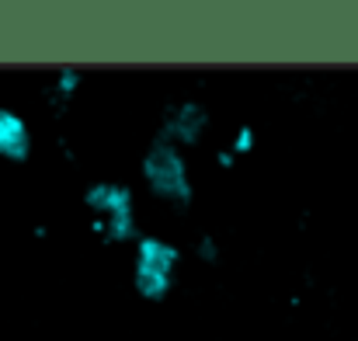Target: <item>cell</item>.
Masks as SVG:
<instances>
[{
    "instance_id": "4",
    "label": "cell",
    "mask_w": 358,
    "mask_h": 341,
    "mask_svg": "<svg viewBox=\"0 0 358 341\" xmlns=\"http://www.w3.org/2000/svg\"><path fill=\"white\" fill-rule=\"evenodd\" d=\"M209 122H213V115H209L206 105H199V102H192V98H181V102L167 105V112L160 115V132H157V139L174 143L178 150H192V146H199V143L206 139Z\"/></svg>"
},
{
    "instance_id": "10",
    "label": "cell",
    "mask_w": 358,
    "mask_h": 341,
    "mask_svg": "<svg viewBox=\"0 0 358 341\" xmlns=\"http://www.w3.org/2000/svg\"><path fill=\"white\" fill-rule=\"evenodd\" d=\"M31 237H38V240H45V237H49V227H45V223H38V227H31Z\"/></svg>"
},
{
    "instance_id": "3",
    "label": "cell",
    "mask_w": 358,
    "mask_h": 341,
    "mask_svg": "<svg viewBox=\"0 0 358 341\" xmlns=\"http://www.w3.org/2000/svg\"><path fill=\"white\" fill-rule=\"evenodd\" d=\"M132 258V286L146 303H164L174 286H178V268H181V247L171 244L167 237L143 233L136 244Z\"/></svg>"
},
{
    "instance_id": "1",
    "label": "cell",
    "mask_w": 358,
    "mask_h": 341,
    "mask_svg": "<svg viewBox=\"0 0 358 341\" xmlns=\"http://www.w3.org/2000/svg\"><path fill=\"white\" fill-rule=\"evenodd\" d=\"M84 206L91 213L87 233L101 244H136L143 237L139 227V209H136V192L125 181H91L84 188Z\"/></svg>"
},
{
    "instance_id": "9",
    "label": "cell",
    "mask_w": 358,
    "mask_h": 341,
    "mask_svg": "<svg viewBox=\"0 0 358 341\" xmlns=\"http://www.w3.org/2000/svg\"><path fill=\"white\" fill-rule=\"evenodd\" d=\"M237 164H240V157H234V150H227V146L216 150V167H220V171H234Z\"/></svg>"
},
{
    "instance_id": "6",
    "label": "cell",
    "mask_w": 358,
    "mask_h": 341,
    "mask_svg": "<svg viewBox=\"0 0 358 341\" xmlns=\"http://www.w3.org/2000/svg\"><path fill=\"white\" fill-rule=\"evenodd\" d=\"M84 88H87V74L77 70V67H63V70L52 77V84L45 88V102H49L52 112L59 115L84 95Z\"/></svg>"
},
{
    "instance_id": "5",
    "label": "cell",
    "mask_w": 358,
    "mask_h": 341,
    "mask_svg": "<svg viewBox=\"0 0 358 341\" xmlns=\"http://www.w3.org/2000/svg\"><path fill=\"white\" fill-rule=\"evenodd\" d=\"M35 150L31 122L14 109H0V160L3 164H24Z\"/></svg>"
},
{
    "instance_id": "7",
    "label": "cell",
    "mask_w": 358,
    "mask_h": 341,
    "mask_svg": "<svg viewBox=\"0 0 358 341\" xmlns=\"http://www.w3.org/2000/svg\"><path fill=\"white\" fill-rule=\"evenodd\" d=\"M254 146H257V129L250 125V122H243L237 125L234 132H230V139H227V150H234V157H250L254 153Z\"/></svg>"
},
{
    "instance_id": "2",
    "label": "cell",
    "mask_w": 358,
    "mask_h": 341,
    "mask_svg": "<svg viewBox=\"0 0 358 341\" xmlns=\"http://www.w3.org/2000/svg\"><path fill=\"white\" fill-rule=\"evenodd\" d=\"M143 181H146L153 199H160L174 209H188L195 199L188 153L178 150L174 143H164V139L150 143V150L143 153Z\"/></svg>"
},
{
    "instance_id": "8",
    "label": "cell",
    "mask_w": 358,
    "mask_h": 341,
    "mask_svg": "<svg viewBox=\"0 0 358 341\" xmlns=\"http://www.w3.org/2000/svg\"><path fill=\"white\" fill-rule=\"evenodd\" d=\"M195 258H199L202 265H220V258H223L220 237H216V233H199V237H195Z\"/></svg>"
}]
</instances>
